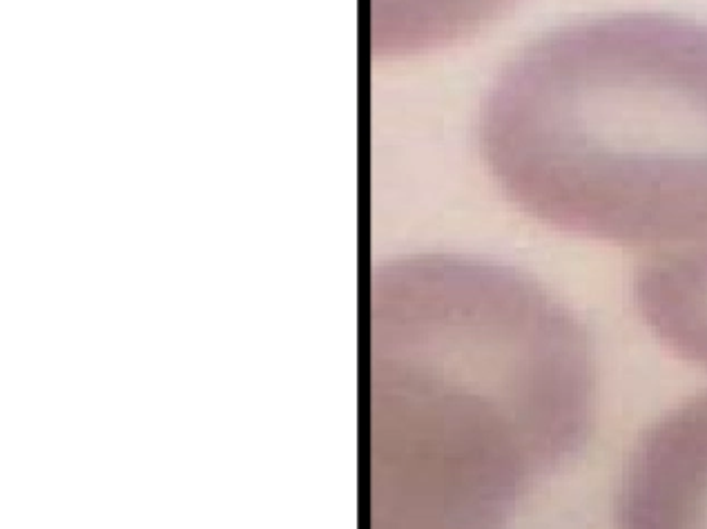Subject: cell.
<instances>
[{
    "mask_svg": "<svg viewBox=\"0 0 707 529\" xmlns=\"http://www.w3.org/2000/svg\"><path fill=\"white\" fill-rule=\"evenodd\" d=\"M516 0H368V49L377 60H409L476 38Z\"/></svg>",
    "mask_w": 707,
    "mask_h": 529,
    "instance_id": "277c9868",
    "label": "cell"
},
{
    "mask_svg": "<svg viewBox=\"0 0 707 529\" xmlns=\"http://www.w3.org/2000/svg\"><path fill=\"white\" fill-rule=\"evenodd\" d=\"M368 364L380 529L496 527L592 425L585 326L487 257L417 252L375 268Z\"/></svg>",
    "mask_w": 707,
    "mask_h": 529,
    "instance_id": "6da1fadb",
    "label": "cell"
},
{
    "mask_svg": "<svg viewBox=\"0 0 707 529\" xmlns=\"http://www.w3.org/2000/svg\"><path fill=\"white\" fill-rule=\"evenodd\" d=\"M636 302L663 344L707 371V241L649 255Z\"/></svg>",
    "mask_w": 707,
    "mask_h": 529,
    "instance_id": "3957f363",
    "label": "cell"
},
{
    "mask_svg": "<svg viewBox=\"0 0 707 529\" xmlns=\"http://www.w3.org/2000/svg\"><path fill=\"white\" fill-rule=\"evenodd\" d=\"M522 213L649 255L707 241V25L618 14L555 27L500 70L478 123Z\"/></svg>",
    "mask_w": 707,
    "mask_h": 529,
    "instance_id": "7a4b0ae2",
    "label": "cell"
}]
</instances>
